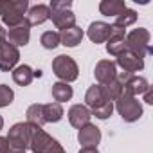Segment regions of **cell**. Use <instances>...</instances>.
I'll return each instance as SVG.
<instances>
[{
	"label": "cell",
	"instance_id": "35",
	"mask_svg": "<svg viewBox=\"0 0 153 153\" xmlns=\"http://www.w3.org/2000/svg\"><path fill=\"white\" fill-rule=\"evenodd\" d=\"M7 153H25V151H24V149H16V148H9Z\"/></svg>",
	"mask_w": 153,
	"mask_h": 153
},
{
	"label": "cell",
	"instance_id": "10",
	"mask_svg": "<svg viewBox=\"0 0 153 153\" xmlns=\"http://www.w3.org/2000/svg\"><path fill=\"white\" fill-rule=\"evenodd\" d=\"M124 38H126V29H121V27L112 25V34L106 40V52L112 54V56H115V58L119 54H123L126 51Z\"/></svg>",
	"mask_w": 153,
	"mask_h": 153
},
{
	"label": "cell",
	"instance_id": "4",
	"mask_svg": "<svg viewBox=\"0 0 153 153\" xmlns=\"http://www.w3.org/2000/svg\"><path fill=\"white\" fill-rule=\"evenodd\" d=\"M115 110L119 112V115L123 117V121L126 123H135L142 117V105L137 97L130 96V94H121L115 99Z\"/></svg>",
	"mask_w": 153,
	"mask_h": 153
},
{
	"label": "cell",
	"instance_id": "2",
	"mask_svg": "<svg viewBox=\"0 0 153 153\" xmlns=\"http://www.w3.org/2000/svg\"><path fill=\"white\" fill-rule=\"evenodd\" d=\"M70 7H72L70 0H52L49 6V11H51L49 20H52V24L61 31L76 25V15L70 11Z\"/></svg>",
	"mask_w": 153,
	"mask_h": 153
},
{
	"label": "cell",
	"instance_id": "1",
	"mask_svg": "<svg viewBox=\"0 0 153 153\" xmlns=\"http://www.w3.org/2000/svg\"><path fill=\"white\" fill-rule=\"evenodd\" d=\"M27 9H29L27 0H0V16L9 29L25 24Z\"/></svg>",
	"mask_w": 153,
	"mask_h": 153
},
{
	"label": "cell",
	"instance_id": "31",
	"mask_svg": "<svg viewBox=\"0 0 153 153\" xmlns=\"http://www.w3.org/2000/svg\"><path fill=\"white\" fill-rule=\"evenodd\" d=\"M7 151H9V142H7V139L0 137V153H7Z\"/></svg>",
	"mask_w": 153,
	"mask_h": 153
},
{
	"label": "cell",
	"instance_id": "36",
	"mask_svg": "<svg viewBox=\"0 0 153 153\" xmlns=\"http://www.w3.org/2000/svg\"><path fill=\"white\" fill-rule=\"evenodd\" d=\"M42 76V70H34V78H40Z\"/></svg>",
	"mask_w": 153,
	"mask_h": 153
},
{
	"label": "cell",
	"instance_id": "8",
	"mask_svg": "<svg viewBox=\"0 0 153 153\" xmlns=\"http://www.w3.org/2000/svg\"><path fill=\"white\" fill-rule=\"evenodd\" d=\"M94 76L99 85H108L110 81H114L117 78V65L115 61L110 59H101L97 61L96 68H94Z\"/></svg>",
	"mask_w": 153,
	"mask_h": 153
},
{
	"label": "cell",
	"instance_id": "7",
	"mask_svg": "<svg viewBox=\"0 0 153 153\" xmlns=\"http://www.w3.org/2000/svg\"><path fill=\"white\" fill-rule=\"evenodd\" d=\"M54 142V139L43 131L40 126H33L31 124V140H29V149L33 153H45L49 149V146Z\"/></svg>",
	"mask_w": 153,
	"mask_h": 153
},
{
	"label": "cell",
	"instance_id": "33",
	"mask_svg": "<svg viewBox=\"0 0 153 153\" xmlns=\"http://www.w3.org/2000/svg\"><path fill=\"white\" fill-rule=\"evenodd\" d=\"M6 36H7V33H6V29L2 27V24H0V45L6 43Z\"/></svg>",
	"mask_w": 153,
	"mask_h": 153
},
{
	"label": "cell",
	"instance_id": "29",
	"mask_svg": "<svg viewBox=\"0 0 153 153\" xmlns=\"http://www.w3.org/2000/svg\"><path fill=\"white\" fill-rule=\"evenodd\" d=\"M15 99V92L7 85H0V108L9 106Z\"/></svg>",
	"mask_w": 153,
	"mask_h": 153
},
{
	"label": "cell",
	"instance_id": "26",
	"mask_svg": "<svg viewBox=\"0 0 153 153\" xmlns=\"http://www.w3.org/2000/svg\"><path fill=\"white\" fill-rule=\"evenodd\" d=\"M40 43H42L43 49H49V51L56 49L59 45V33H56V31H45L40 36Z\"/></svg>",
	"mask_w": 153,
	"mask_h": 153
},
{
	"label": "cell",
	"instance_id": "23",
	"mask_svg": "<svg viewBox=\"0 0 153 153\" xmlns=\"http://www.w3.org/2000/svg\"><path fill=\"white\" fill-rule=\"evenodd\" d=\"M63 115H65V112H63V106L59 103L43 105V121L45 123H58L63 119Z\"/></svg>",
	"mask_w": 153,
	"mask_h": 153
},
{
	"label": "cell",
	"instance_id": "32",
	"mask_svg": "<svg viewBox=\"0 0 153 153\" xmlns=\"http://www.w3.org/2000/svg\"><path fill=\"white\" fill-rule=\"evenodd\" d=\"M142 96H144V101H146L148 105H153V94H151V87H149V88H148V90H146Z\"/></svg>",
	"mask_w": 153,
	"mask_h": 153
},
{
	"label": "cell",
	"instance_id": "19",
	"mask_svg": "<svg viewBox=\"0 0 153 153\" xmlns=\"http://www.w3.org/2000/svg\"><path fill=\"white\" fill-rule=\"evenodd\" d=\"M81 40H83V29L78 25L59 33V43L65 47H78L81 43Z\"/></svg>",
	"mask_w": 153,
	"mask_h": 153
},
{
	"label": "cell",
	"instance_id": "27",
	"mask_svg": "<svg viewBox=\"0 0 153 153\" xmlns=\"http://www.w3.org/2000/svg\"><path fill=\"white\" fill-rule=\"evenodd\" d=\"M105 87V92H106V96H108V99L110 101H115L121 94H123V83L115 78L114 81H110L108 85H103Z\"/></svg>",
	"mask_w": 153,
	"mask_h": 153
},
{
	"label": "cell",
	"instance_id": "5",
	"mask_svg": "<svg viewBox=\"0 0 153 153\" xmlns=\"http://www.w3.org/2000/svg\"><path fill=\"white\" fill-rule=\"evenodd\" d=\"M52 72L63 83H72V81L78 79V76H79L78 63L67 54H59L52 59Z\"/></svg>",
	"mask_w": 153,
	"mask_h": 153
},
{
	"label": "cell",
	"instance_id": "25",
	"mask_svg": "<svg viewBox=\"0 0 153 153\" xmlns=\"http://www.w3.org/2000/svg\"><path fill=\"white\" fill-rule=\"evenodd\" d=\"M137 22V11H133V9H124L119 16H115V22L112 24V25H115V27H121V29H126L128 25H131V24H135Z\"/></svg>",
	"mask_w": 153,
	"mask_h": 153
},
{
	"label": "cell",
	"instance_id": "17",
	"mask_svg": "<svg viewBox=\"0 0 153 153\" xmlns=\"http://www.w3.org/2000/svg\"><path fill=\"white\" fill-rule=\"evenodd\" d=\"M149 88V83L142 78V76H130V78L123 83V92L124 94H130V96H133V97H137V96H142L146 90Z\"/></svg>",
	"mask_w": 153,
	"mask_h": 153
},
{
	"label": "cell",
	"instance_id": "9",
	"mask_svg": "<svg viewBox=\"0 0 153 153\" xmlns=\"http://www.w3.org/2000/svg\"><path fill=\"white\" fill-rule=\"evenodd\" d=\"M20 59V52L15 45L11 43H2L0 45V70L2 72H9L16 67Z\"/></svg>",
	"mask_w": 153,
	"mask_h": 153
},
{
	"label": "cell",
	"instance_id": "12",
	"mask_svg": "<svg viewBox=\"0 0 153 153\" xmlns=\"http://www.w3.org/2000/svg\"><path fill=\"white\" fill-rule=\"evenodd\" d=\"M68 123L74 126V128H83L85 124L90 123V110L85 106V105H72L70 110H68Z\"/></svg>",
	"mask_w": 153,
	"mask_h": 153
},
{
	"label": "cell",
	"instance_id": "13",
	"mask_svg": "<svg viewBox=\"0 0 153 153\" xmlns=\"http://www.w3.org/2000/svg\"><path fill=\"white\" fill-rule=\"evenodd\" d=\"M87 34H88L90 42H94V43H106V40L112 34V25L106 22H92L88 25Z\"/></svg>",
	"mask_w": 153,
	"mask_h": 153
},
{
	"label": "cell",
	"instance_id": "3",
	"mask_svg": "<svg viewBox=\"0 0 153 153\" xmlns=\"http://www.w3.org/2000/svg\"><path fill=\"white\" fill-rule=\"evenodd\" d=\"M149 31L144 29V27H139V29H133L131 33L126 34L124 38V43H126V51L131 52L133 56L137 58H142L149 52H153V49L149 47Z\"/></svg>",
	"mask_w": 153,
	"mask_h": 153
},
{
	"label": "cell",
	"instance_id": "30",
	"mask_svg": "<svg viewBox=\"0 0 153 153\" xmlns=\"http://www.w3.org/2000/svg\"><path fill=\"white\" fill-rule=\"evenodd\" d=\"M45 153H65V149H63V148H61V144L54 139V142L49 146V149H47Z\"/></svg>",
	"mask_w": 153,
	"mask_h": 153
},
{
	"label": "cell",
	"instance_id": "15",
	"mask_svg": "<svg viewBox=\"0 0 153 153\" xmlns=\"http://www.w3.org/2000/svg\"><path fill=\"white\" fill-rule=\"evenodd\" d=\"M110 99H108V96H106V92H105V87L103 85H92L88 90H87V94H85V103H87V108H99V106H103L105 103H108Z\"/></svg>",
	"mask_w": 153,
	"mask_h": 153
},
{
	"label": "cell",
	"instance_id": "22",
	"mask_svg": "<svg viewBox=\"0 0 153 153\" xmlns=\"http://www.w3.org/2000/svg\"><path fill=\"white\" fill-rule=\"evenodd\" d=\"M74 96V90L68 83H63V81H58L52 85V97L56 103H65V101H70Z\"/></svg>",
	"mask_w": 153,
	"mask_h": 153
},
{
	"label": "cell",
	"instance_id": "16",
	"mask_svg": "<svg viewBox=\"0 0 153 153\" xmlns=\"http://www.w3.org/2000/svg\"><path fill=\"white\" fill-rule=\"evenodd\" d=\"M51 16V11H49V6L45 4H38V6H33L27 9L25 13V24L29 27L33 25H42L43 22H47Z\"/></svg>",
	"mask_w": 153,
	"mask_h": 153
},
{
	"label": "cell",
	"instance_id": "21",
	"mask_svg": "<svg viewBox=\"0 0 153 153\" xmlns=\"http://www.w3.org/2000/svg\"><path fill=\"white\" fill-rule=\"evenodd\" d=\"M126 9V2L123 0H103L99 4V11L103 16H119Z\"/></svg>",
	"mask_w": 153,
	"mask_h": 153
},
{
	"label": "cell",
	"instance_id": "20",
	"mask_svg": "<svg viewBox=\"0 0 153 153\" xmlns=\"http://www.w3.org/2000/svg\"><path fill=\"white\" fill-rule=\"evenodd\" d=\"M34 79V70L29 65H20L16 68H13V81L20 87H27L31 85Z\"/></svg>",
	"mask_w": 153,
	"mask_h": 153
},
{
	"label": "cell",
	"instance_id": "6",
	"mask_svg": "<svg viewBox=\"0 0 153 153\" xmlns=\"http://www.w3.org/2000/svg\"><path fill=\"white\" fill-rule=\"evenodd\" d=\"M7 142L9 148H16V149H27L29 148V140H31V124L29 123H16L9 128L7 133Z\"/></svg>",
	"mask_w": 153,
	"mask_h": 153
},
{
	"label": "cell",
	"instance_id": "11",
	"mask_svg": "<svg viewBox=\"0 0 153 153\" xmlns=\"http://www.w3.org/2000/svg\"><path fill=\"white\" fill-rule=\"evenodd\" d=\"M78 140H79V144L83 148H97V144L101 142V130L96 124L88 123L83 128H79Z\"/></svg>",
	"mask_w": 153,
	"mask_h": 153
},
{
	"label": "cell",
	"instance_id": "28",
	"mask_svg": "<svg viewBox=\"0 0 153 153\" xmlns=\"http://www.w3.org/2000/svg\"><path fill=\"white\" fill-rule=\"evenodd\" d=\"M112 112H114V101H108V103H105L103 106L90 110V115H94L96 119L105 121V119H108V117L112 115Z\"/></svg>",
	"mask_w": 153,
	"mask_h": 153
},
{
	"label": "cell",
	"instance_id": "37",
	"mask_svg": "<svg viewBox=\"0 0 153 153\" xmlns=\"http://www.w3.org/2000/svg\"><path fill=\"white\" fill-rule=\"evenodd\" d=\"M2 128H4V117L0 115V130H2Z\"/></svg>",
	"mask_w": 153,
	"mask_h": 153
},
{
	"label": "cell",
	"instance_id": "18",
	"mask_svg": "<svg viewBox=\"0 0 153 153\" xmlns=\"http://www.w3.org/2000/svg\"><path fill=\"white\" fill-rule=\"evenodd\" d=\"M6 38H9V43L15 45L16 49L18 47H25L29 43V40H31V27L27 24H22L18 27H13V29H9V33H7Z\"/></svg>",
	"mask_w": 153,
	"mask_h": 153
},
{
	"label": "cell",
	"instance_id": "24",
	"mask_svg": "<svg viewBox=\"0 0 153 153\" xmlns=\"http://www.w3.org/2000/svg\"><path fill=\"white\" fill-rule=\"evenodd\" d=\"M25 117H27L25 123L42 128V126L45 124V121H43V105H40V103L31 105V106L27 108V112H25Z\"/></svg>",
	"mask_w": 153,
	"mask_h": 153
},
{
	"label": "cell",
	"instance_id": "14",
	"mask_svg": "<svg viewBox=\"0 0 153 153\" xmlns=\"http://www.w3.org/2000/svg\"><path fill=\"white\" fill-rule=\"evenodd\" d=\"M115 65H119L124 72L133 74V72H139V70H142V68H144V59H142V58L133 56V54H131V52H128V51H124L123 54H119V56H117Z\"/></svg>",
	"mask_w": 153,
	"mask_h": 153
},
{
	"label": "cell",
	"instance_id": "34",
	"mask_svg": "<svg viewBox=\"0 0 153 153\" xmlns=\"http://www.w3.org/2000/svg\"><path fill=\"white\" fill-rule=\"evenodd\" d=\"M79 153H99V149L97 148H81Z\"/></svg>",
	"mask_w": 153,
	"mask_h": 153
}]
</instances>
